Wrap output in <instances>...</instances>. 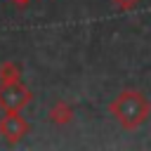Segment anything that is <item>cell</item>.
Here are the masks:
<instances>
[{"instance_id":"obj_2","label":"cell","mask_w":151,"mask_h":151,"mask_svg":"<svg viewBox=\"0 0 151 151\" xmlns=\"http://www.w3.org/2000/svg\"><path fill=\"white\" fill-rule=\"evenodd\" d=\"M26 134H28V123L24 120V116L19 111H5V116L0 118V137L7 144H19Z\"/></svg>"},{"instance_id":"obj_5","label":"cell","mask_w":151,"mask_h":151,"mask_svg":"<svg viewBox=\"0 0 151 151\" xmlns=\"http://www.w3.org/2000/svg\"><path fill=\"white\" fill-rule=\"evenodd\" d=\"M12 2H14V5H17V7H24V5H26V2H28V0H12Z\"/></svg>"},{"instance_id":"obj_4","label":"cell","mask_w":151,"mask_h":151,"mask_svg":"<svg viewBox=\"0 0 151 151\" xmlns=\"http://www.w3.org/2000/svg\"><path fill=\"white\" fill-rule=\"evenodd\" d=\"M50 120H52V123H59V125H61V123H68V120H71V109H68L64 101H57V104L50 109Z\"/></svg>"},{"instance_id":"obj_3","label":"cell","mask_w":151,"mask_h":151,"mask_svg":"<svg viewBox=\"0 0 151 151\" xmlns=\"http://www.w3.org/2000/svg\"><path fill=\"white\" fill-rule=\"evenodd\" d=\"M19 78H21V68H19V64H17V61L7 59V61H2V64H0V85L17 83Z\"/></svg>"},{"instance_id":"obj_1","label":"cell","mask_w":151,"mask_h":151,"mask_svg":"<svg viewBox=\"0 0 151 151\" xmlns=\"http://www.w3.org/2000/svg\"><path fill=\"white\" fill-rule=\"evenodd\" d=\"M31 99H33V92L26 85H21V80L0 85V109L2 111H21L24 106L31 104Z\"/></svg>"}]
</instances>
